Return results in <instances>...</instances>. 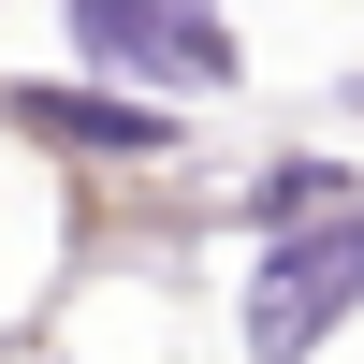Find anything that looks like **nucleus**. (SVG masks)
I'll return each instance as SVG.
<instances>
[{"instance_id":"3","label":"nucleus","mask_w":364,"mask_h":364,"mask_svg":"<svg viewBox=\"0 0 364 364\" xmlns=\"http://www.w3.org/2000/svg\"><path fill=\"white\" fill-rule=\"evenodd\" d=\"M29 132H58V146H161V117H146V102H73V87H29Z\"/></svg>"},{"instance_id":"4","label":"nucleus","mask_w":364,"mask_h":364,"mask_svg":"<svg viewBox=\"0 0 364 364\" xmlns=\"http://www.w3.org/2000/svg\"><path fill=\"white\" fill-rule=\"evenodd\" d=\"M248 219H262V233H321V219H350V204H336V161H277V175L248 190Z\"/></svg>"},{"instance_id":"1","label":"nucleus","mask_w":364,"mask_h":364,"mask_svg":"<svg viewBox=\"0 0 364 364\" xmlns=\"http://www.w3.org/2000/svg\"><path fill=\"white\" fill-rule=\"evenodd\" d=\"M350 306H364V204H350V219H321V233H277V262H262V291H248V350L291 364V350L336 336Z\"/></svg>"},{"instance_id":"2","label":"nucleus","mask_w":364,"mask_h":364,"mask_svg":"<svg viewBox=\"0 0 364 364\" xmlns=\"http://www.w3.org/2000/svg\"><path fill=\"white\" fill-rule=\"evenodd\" d=\"M73 44L102 73H146V87H233L219 0H73Z\"/></svg>"}]
</instances>
